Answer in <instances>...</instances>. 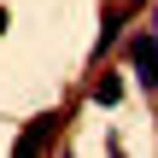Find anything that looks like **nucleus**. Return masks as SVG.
Masks as SVG:
<instances>
[{
  "instance_id": "f257e3e1",
  "label": "nucleus",
  "mask_w": 158,
  "mask_h": 158,
  "mask_svg": "<svg viewBox=\"0 0 158 158\" xmlns=\"http://www.w3.org/2000/svg\"><path fill=\"white\" fill-rule=\"evenodd\" d=\"M59 129H64V111H41V117H35V123H29V129H23L18 141H12V152H18V158H35V152H47V147L59 141Z\"/></svg>"
},
{
  "instance_id": "f03ea898",
  "label": "nucleus",
  "mask_w": 158,
  "mask_h": 158,
  "mask_svg": "<svg viewBox=\"0 0 158 158\" xmlns=\"http://www.w3.org/2000/svg\"><path fill=\"white\" fill-rule=\"evenodd\" d=\"M129 64H135L141 88H158V35H135L129 41Z\"/></svg>"
},
{
  "instance_id": "7ed1b4c3",
  "label": "nucleus",
  "mask_w": 158,
  "mask_h": 158,
  "mask_svg": "<svg viewBox=\"0 0 158 158\" xmlns=\"http://www.w3.org/2000/svg\"><path fill=\"white\" fill-rule=\"evenodd\" d=\"M123 35V6H106L100 12V41H94V59H106V47Z\"/></svg>"
},
{
  "instance_id": "423d86ee",
  "label": "nucleus",
  "mask_w": 158,
  "mask_h": 158,
  "mask_svg": "<svg viewBox=\"0 0 158 158\" xmlns=\"http://www.w3.org/2000/svg\"><path fill=\"white\" fill-rule=\"evenodd\" d=\"M129 6H141V0H129Z\"/></svg>"
},
{
  "instance_id": "20e7f679",
  "label": "nucleus",
  "mask_w": 158,
  "mask_h": 158,
  "mask_svg": "<svg viewBox=\"0 0 158 158\" xmlns=\"http://www.w3.org/2000/svg\"><path fill=\"white\" fill-rule=\"evenodd\" d=\"M117 100H123V76H111V70H106V76H94V106H106V111H111Z\"/></svg>"
},
{
  "instance_id": "39448f33",
  "label": "nucleus",
  "mask_w": 158,
  "mask_h": 158,
  "mask_svg": "<svg viewBox=\"0 0 158 158\" xmlns=\"http://www.w3.org/2000/svg\"><path fill=\"white\" fill-rule=\"evenodd\" d=\"M6 23H12V18H6V6H0V35H6Z\"/></svg>"
}]
</instances>
